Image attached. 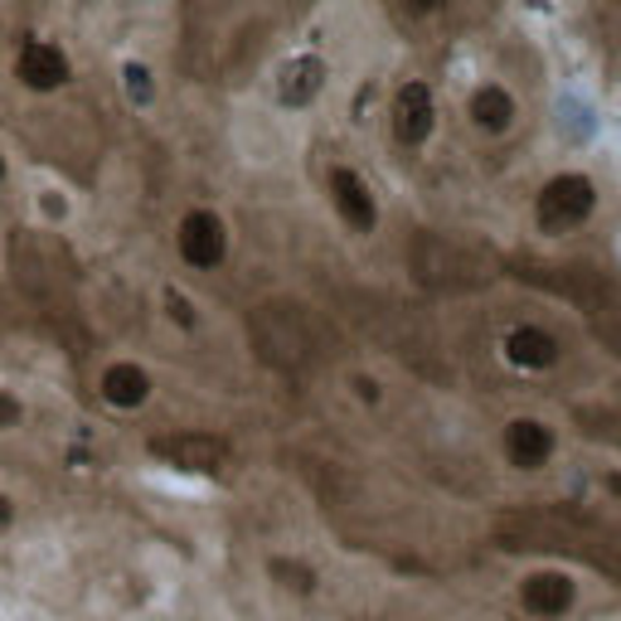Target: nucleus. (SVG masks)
I'll use <instances>...</instances> for the list:
<instances>
[{
	"label": "nucleus",
	"mask_w": 621,
	"mask_h": 621,
	"mask_svg": "<svg viewBox=\"0 0 621 621\" xmlns=\"http://www.w3.org/2000/svg\"><path fill=\"white\" fill-rule=\"evenodd\" d=\"M325 199H331L335 219H341L345 233H355V239H369V233H379V195L375 185H369V175L359 171V165L349 161H331L325 165Z\"/></svg>",
	"instance_id": "obj_2"
},
{
	"label": "nucleus",
	"mask_w": 621,
	"mask_h": 621,
	"mask_svg": "<svg viewBox=\"0 0 621 621\" xmlns=\"http://www.w3.org/2000/svg\"><path fill=\"white\" fill-rule=\"evenodd\" d=\"M15 175H20V165H15V146L0 137V189L15 185Z\"/></svg>",
	"instance_id": "obj_17"
},
{
	"label": "nucleus",
	"mask_w": 621,
	"mask_h": 621,
	"mask_svg": "<svg viewBox=\"0 0 621 621\" xmlns=\"http://www.w3.org/2000/svg\"><path fill=\"white\" fill-rule=\"evenodd\" d=\"M442 5H447V0H399V10H403L409 20H433Z\"/></svg>",
	"instance_id": "obj_18"
},
{
	"label": "nucleus",
	"mask_w": 621,
	"mask_h": 621,
	"mask_svg": "<svg viewBox=\"0 0 621 621\" xmlns=\"http://www.w3.org/2000/svg\"><path fill=\"white\" fill-rule=\"evenodd\" d=\"M175 253L189 273H219L233 257V229L214 205H189L175 223Z\"/></svg>",
	"instance_id": "obj_1"
},
{
	"label": "nucleus",
	"mask_w": 621,
	"mask_h": 621,
	"mask_svg": "<svg viewBox=\"0 0 621 621\" xmlns=\"http://www.w3.org/2000/svg\"><path fill=\"white\" fill-rule=\"evenodd\" d=\"M117 88H122V97L141 112L161 103V73H156V64L146 59V54H122L117 59Z\"/></svg>",
	"instance_id": "obj_14"
},
{
	"label": "nucleus",
	"mask_w": 621,
	"mask_h": 621,
	"mask_svg": "<svg viewBox=\"0 0 621 621\" xmlns=\"http://www.w3.org/2000/svg\"><path fill=\"white\" fill-rule=\"evenodd\" d=\"M25 209L39 229L59 233L78 219V195H73V185H64L54 171H30L25 175Z\"/></svg>",
	"instance_id": "obj_8"
},
{
	"label": "nucleus",
	"mask_w": 621,
	"mask_h": 621,
	"mask_svg": "<svg viewBox=\"0 0 621 621\" xmlns=\"http://www.w3.org/2000/svg\"><path fill=\"white\" fill-rule=\"evenodd\" d=\"M505 457H510V467H519V471H539L553 457V433L539 417H515V423L505 427Z\"/></svg>",
	"instance_id": "obj_12"
},
{
	"label": "nucleus",
	"mask_w": 621,
	"mask_h": 621,
	"mask_svg": "<svg viewBox=\"0 0 621 621\" xmlns=\"http://www.w3.org/2000/svg\"><path fill=\"white\" fill-rule=\"evenodd\" d=\"M10 78H15L25 93H64L73 83V54L64 49V39L54 35H25L10 54Z\"/></svg>",
	"instance_id": "obj_3"
},
{
	"label": "nucleus",
	"mask_w": 621,
	"mask_h": 621,
	"mask_svg": "<svg viewBox=\"0 0 621 621\" xmlns=\"http://www.w3.org/2000/svg\"><path fill=\"white\" fill-rule=\"evenodd\" d=\"M593 209H597V185L587 175H578V171L553 175L549 185L534 195V223H539V233H568V229H578V223L593 219Z\"/></svg>",
	"instance_id": "obj_5"
},
{
	"label": "nucleus",
	"mask_w": 621,
	"mask_h": 621,
	"mask_svg": "<svg viewBox=\"0 0 621 621\" xmlns=\"http://www.w3.org/2000/svg\"><path fill=\"white\" fill-rule=\"evenodd\" d=\"M437 131V93L427 78H403L389 93V137L403 151H423Z\"/></svg>",
	"instance_id": "obj_6"
},
{
	"label": "nucleus",
	"mask_w": 621,
	"mask_h": 621,
	"mask_svg": "<svg viewBox=\"0 0 621 621\" xmlns=\"http://www.w3.org/2000/svg\"><path fill=\"white\" fill-rule=\"evenodd\" d=\"M273 573H277V578H287V587H297V593H311V587H315V573L297 568V563H287V559H273Z\"/></svg>",
	"instance_id": "obj_15"
},
{
	"label": "nucleus",
	"mask_w": 621,
	"mask_h": 621,
	"mask_svg": "<svg viewBox=\"0 0 621 621\" xmlns=\"http://www.w3.org/2000/svg\"><path fill=\"white\" fill-rule=\"evenodd\" d=\"M519 602H525V612H534V617H563L573 602H578V583L559 568L529 573V578L519 583Z\"/></svg>",
	"instance_id": "obj_10"
},
{
	"label": "nucleus",
	"mask_w": 621,
	"mask_h": 621,
	"mask_svg": "<svg viewBox=\"0 0 621 621\" xmlns=\"http://www.w3.org/2000/svg\"><path fill=\"white\" fill-rule=\"evenodd\" d=\"M25 423V403H20V393L0 389V433H10V427Z\"/></svg>",
	"instance_id": "obj_16"
},
{
	"label": "nucleus",
	"mask_w": 621,
	"mask_h": 621,
	"mask_svg": "<svg viewBox=\"0 0 621 621\" xmlns=\"http://www.w3.org/2000/svg\"><path fill=\"white\" fill-rule=\"evenodd\" d=\"M10 519H15V501H10V495H0V529H10Z\"/></svg>",
	"instance_id": "obj_19"
},
{
	"label": "nucleus",
	"mask_w": 621,
	"mask_h": 621,
	"mask_svg": "<svg viewBox=\"0 0 621 621\" xmlns=\"http://www.w3.org/2000/svg\"><path fill=\"white\" fill-rule=\"evenodd\" d=\"M151 457H161L175 471H195V476H214V471L229 467L233 447L219 433H171V437H151L146 442Z\"/></svg>",
	"instance_id": "obj_7"
},
{
	"label": "nucleus",
	"mask_w": 621,
	"mask_h": 621,
	"mask_svg": "<svg viewBox=\"0 0 621 621\" xmlns=\"http://www.w3.org/2000/svg\"><path fill=\"white\" fill-rule=\"evenodd\" d=\"M331 88V64L315 49H291L277 59V69L267 73V93L281 112H307L321 103V93Z\"/></svg>",
	"instance_id": "obj_4"
},
{
	"label": "nucleus",
	"mask_w": 621,
	"mask_h": 621,
	"mask_svg": "<svg viewBox=\"0 0 621 621\" xmlns=\"http://www.w3.org/2000/svg\"><path fill=\"white\" fill-rule=\"evenodd\" d=\"M103 399L112 403V409H122V413H137L151 403V393H156V379H151V369L137 365V359H112V365L103 369Z\"/></svg>",
	"instance_id": "obj_9"
},
{
	"label": "nucleus",
	"mask_w": 621,
	"mask_h": 621,
	"mask_svg": "<svg viewBox=\"0 0 621 621\" xmlns=\"http://www.w3.org/2000/svg\"><path fill=\"white\" fill-rule=\"evenodd\" d=\"M505 359L515 369H553L559 365V341L549 331H539V325H515L505 335Z\"/></svg>",
	"instance_id": "obj_13"
},
{
	"label": "nucleus",
	"mask_w": 621,
	"mask_h": 621,
	"mask_svg": "<svg viewBox=\"0 0 621 621\" xmlns=\"http://www.w3.org/2000/svg\"><path fill=\"white\" fill-rule=\"evenodd\" d=\"M467 117L471 127L485 131V137H505V131L515 127L519 107H515V93L505 83H476L467 97Z\"/></svg>",
	"instance_id": "obj_11"
}]
</instances>
